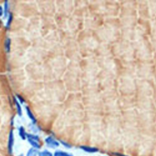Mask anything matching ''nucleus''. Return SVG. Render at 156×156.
<instances>
[{"label": "nucleus", "instance_id": "f257e3e1", "mask_svg": "<svg viewBox=\"0 0 156 156\" xmlns=\"http://www.w3.org/2000/svg\"><path fill=\"white\" fill-rule=\"evenodd\" d=\"M26 137L28 138V140L29 143L36 149H40V145L39 143L40 138L39 136L37 135H34L32 134H27Z\"/></svg>", "mask_w": 156, "mask_h": 156}, {"label": "nucleus", "instance_id": "ddd939ff", "mask_svg": "<svg viewBox=\"0 0 156 156\" xmlns=\"http://www.w3.org/2000/svg\"><path fill=\"white\" fill-rule=\"evenodd\" d=\"M9 9V2L7 1H6L4 2V18L7 16Z\"/></svg>", "mask_w": 156, "mask_h": 156}, {"label": "nucleus", "instance_id": "f3484780", "mask_svg": "<svg viewBox=\"0 0 156 156\" xmlns=\"http://www.w3.org/2000/svg\"><path fill=\"white\" fill-rule=\"evenodd\" d=\"M3 7L0 6V16H1L3 15Z\"/></svg>", "mask_w": 156, "mask_h": 156}, {"label": "nucleus", "instance_id": "2eb2a0df", "mask_svg": "<svg viewBox=\"0 0 156 156\" xmlns=\"http://www.w3.org/2000/svg\"><path fill=\"white\" fill-rule=\"evenodd\" d=\"M16 97L17 98H18V99L20 100V102L21 103H23L24 102V99L21 97V96H20V95L19 94H16Z\"/></svg>", "mask_w": 156, "mask_h": 156}, {"label": "nucleus", "instance_id": "1a4fd4ad", "mask_svg": "<svg viewBox=\"0 0 156 156\" xmlns=\"http://www.w3.org/2000/svg\"><path fill=\"white\" fill-rule=\"evenodd\" d=\"M26 133L25 132V130L24 128L22 126H21L19 128V135L20 136V137L22 138L23 140H25L26 138Z\"/></svg>", "mask_w": 156, "mask_h": 156}, {"label": "nucleus", "instance_id": "4468645a", "mask_svg": "<svg viewBox=\"0 0 156 156\" xmlns=\"http://www.w3.org/2000/svg\"><path fill=\"white\" fill-rule=\"evenodd\" d=\"M60 142H61V143H62L63 145H64L65 147H67V148H72V146L70 145L69 144H68V143H65V142H64L63 141H60Z\"/></svg>", "mask_w": 156, "mask_h": 156}, {"label": "nucleus", "instance_id": "0eeeda50", "mask_svg": "<svg viewBox=\"0 0 156 156\" xmlns=\"http://www.w3.org/2000/svg\"><path fill=\"white\" fill-rule=\"evenodd\" d=\"M11 40L9 38L6 39L5 41V49L6 53H9L11 51Z\"/></svg>", "mask_w": 156, "mask_h": 156}, {"label": "nucleus", "instance_id": "dca6fc26", "mask_svg": "<svg viewBox=\"0 0 156 156\" xmlns=\"http://www.w3.org/2000/svg\"><path fill=\"white\" fill-rule=\"evenodd\" d=\"M114 154L115 156H127V155H124V154H120V153H118V152L114 153Z\"/></svg>", "mask_w": 156, "mask_h": 156}, {"label": "nucleus", "instance_id": "6e6552de", "mask_svg": "<svg viewBox=\"0 0 156 156\" xmlns=\"http://www.w3.org/2000/svg\"><path fill=\"white\" fill-rule=\"evenodd\" d=\"M14 102L15 104L16 105V110H17V113H18L19 116H21L22 115V110H21V107L20 105V104L19 102V101L16 99L15 98H14Z\"/></svg>", "mask_w": 156, "mask_h": 156}, {"label": "nucleus", "instance_id": "f8f14e48", "mask_svg": "<svg viewBox=\"0 0 156 156\" xmlns=\"http://www.w3.org/2000/svg\"><path fill=\"white\" fill-rule=\"evenodd\" d=\"M39 156H53V154H52L51 152L47 150L43 151L42 152H40L39 153Z\"/></svg>", "mask_w": 156, "mask_h": 156}, {"label": "nucleus", "instance_id": "9b49d317", "mask_svg": "<svg viewBox=\"0 0 156 156\" xmlns=\"http://www.w3.org/2000/svg\"><path fill=\"white\" fill-rule=\"evenodd\" d=\"M12 20H13L12 14H9V18H8V20H7V22L6 23V28L7 29H9V28H10L11 25V23L12 22Z\"/></svg>", "mask_w": 156, "mask_h": 156}, {"label": "nucleus", "instance_id": "9d476101", "mask_svg": "<svg viewBox=\"0 0 156 156\" xmlns=\"http://www.w3.org/2000/svg\"><path fill=\"white\" fill-rule=\"evenodd\" d=\"M54 156H73V155L71 154H69L66 152L57 151L54 152Z\"/></svg>", "mask_w": 156, "mask_h": 156}, {"label": "nucleus", "instance_id": "39448f33", "mask_svg": "<svg viewBox=\"0 0 156 156\" xmlns=\"http://www.w3.org/2000/svg\"><path fill=\"white\" fill-rule=\"evenodd\" d=\"M26 113H27L28 117L32 120L33 123H36V119L35 117H34V115H33V114L32 113V112L30 110V109L29 108V107H26Z\"/></svg>", "mask_w": 156, "mask_h": 156}, {"label": "nucleus", "instance_id": "7ed1b4c3", "mask_svg": "<svg viewBox=\"0 0 156 156\" xmlns=\"http://www.w3.org/2000/svg\"><path fill=\"white\" fill-rule=\"evenodd\" d=\"M14 133L13 131L11 130L10 131L9 136V141H8V151L9 153L10 154H12V148H13V145H14Z\"/></svg>", "mask_w": 156, "mask_h": 156}, {"label": "nucleus", "instance_id": "20e7f679", "mask_svg": "<svg viewBox=\"0 0 156 156\" xmlns=\"http://www.w3.org/2000/svg\"><path fill=\"white\" fill-rule=\"evenodd\" d=\"M80 148L83 151L89 152V153H94L98 152L99 150L97 148H94V147H90L87 146H80Z\"/></svg>", "mask_w": 156, "mask_h": 156}, {"label": "nucleus", "instance_id": "a211bd4d", "mask_svg": "<svg viewBox=\"0 0 156 156\" xmlns=\"http://www.w3.org/2000/svg\"><path fill=\"white\" fill-rule=\"evenodd\" d=\"M19 156H24V155H23V154H20V155H19Z\"/></svg>", "mask_w": 156, "mask_h": 156}, {"label": "nucleus", "instance_id": "423d86ee", "mask_svg": "<svg viewBox=\"0 0 156 156\" xmlns=\"http://www.w3.org/2000/svg\"><path fill=\"white\" fill-rule=\"evenodd\" d=\"M39 152L37 149H36L34 148L29 149V150L28 151L26 156H37V154H39Z\"/></svg>", "mask_w": 156, "mask_h": 156}, {"label": "nucleus", "instance_id": "f03ea898", "mask_svg": "<svg viewBox=\"0 0 156 156\" xmlns=\"http://www.w3.org/2000/svg\"><path fill=\"white\" fill-rule=\"evenodd\" d=\"M45 142L47 146L49 147V148H55L59 146V143L55 140L54 138L51 137H48V138H47L45 139Z\"/></svg>", "mask_w": 156, "mask_h": 156}]
</instances>
